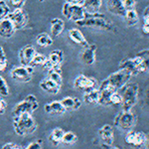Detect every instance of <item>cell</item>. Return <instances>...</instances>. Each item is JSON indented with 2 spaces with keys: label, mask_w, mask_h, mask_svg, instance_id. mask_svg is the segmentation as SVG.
Segmentation results:
<instances>
[{
  "label": "cell",
  "mask_w": 149,
  "mask_h": 149,
  "mask_svg": "<svg viewBox=\"0 0 149 149\" xmlns=\"http://www.w3.org/2000/svg\"><path fill=\"white\" fill-rule=\"evenodd\" d=\"M148 56L149 50L144 49L142 51L138 52L134 58L131 59H125L119 63L118 69L125 70L129 72L131 76L144 73L148 71Z\"/></svg>",
  "instance_id": "cell-1"
},
{
  "label": "cell",
  "mask_w": 149,
  "mask_h": 149,
  "mask_svg": "<svg viewBox=\"0 0 149 149\" xmlns=\"http://www.w3.org/2000/svg\"><path fill=\"white\" fill-rule=\"evenodd\" d=\"M76 24L81 27L97 28L104 31H115V27L111 21H109L103 14H100L98 12L93 14L86 13L85 17L76 22Z\"/></svg>",
  "instance_id": "cell-2"
},
{
  "label": "cell",
  "mask_w": 149,
  "mask_h": 149,
  "mask_svg": "<svg viewBox=\"0 0 149 149\" xmlns=\"http://www.w3.org/2000/svg\"><path fill=\"white\" fill-rule=\"evenodd\" d=\"M139 86L136 83H126L118 90L121 97V107L124 111H130L138 100Z\"/></svg>",
  "instance_id": "cell-3"
},
{
  "label": "cell",
  "mask_w": 149,
  "mask_h": 149,
  "mask_svg": "<svg viewBox=\"0 0 149 149\" xmlns=\"http://www.w3.org/2000/svg\"><path fill=\"white\" fill-rule=\"evenodd\" d=\"M13 127L16 134L26 136L32 134L37 129V123L32 114L24 113L18 116H13Z\"/></svg>",
  "instance_id": "cell-4"
},
{
  "label": "cell",
  "mask_w": 149,
  "mask_h": 149,
  "mask_svg": "<svg viewBox=\"0 0 149 149\" xmlns=\"http://www.w3.org/2000/svg\"><path fill=\"white\" fill-rule=\"evenodd\" d=\"M131 74L129 72L125 70H119L115 73L109 74L105 80L102 81L100 84V88H109L112 91H118L121 86H123L126 83H128L131 78Z\"/></svg>",
  "instance_id": "cell-5"
},
{
  "label": "cell",
  "mask_w": 149,
  "mask_h": 149,
  "mask_svg": "<svg viewBox=\"0 0 149 149\" xmlns=\"http://www.w3.org/2000/svg\"><path fill=\"white\" fill-rule=\"evenodd\" d=\"M38 107H39V102L35 95H28L23 100L15 105V107L12 110V115L18 116L24 113L32 114L36 109H38Z\"/></svg>",
  "instance_id": "cell-6"
},
{
  "label": "cell",
  "mask_w": 149,
  "mask_h": 149,
  "mask_svg": "<svg viewBox=\"0 0 149 149\" xmlns=\"http://www.w3.org/2000/svg\"><path fill=\"white\" fill-rule=\"evenodd\" d=\"M137 122V117L134 113H132L131 110L130 111H122L118 112L116 114V116L114 117L113 124L115 127L121 129V130H131L134 127V125Z\"/></svg>",
  "instance_id": "cell-7"
},
{
  "label": "cell",
  "mask_w": 149,
  "mask_h": 149,
  "mask_svg": "<svg viewBox=\"0 0 149 149\" xmlns=\"http://www.w3.org/2000/svg\"><path fill=\"white\" fill-rule=\"evenodd\" d=\"M62 14H63L64 17H66V19L76 23L85 17L86 11L83 8V6L74 5V4L65 2L63 4V7H62Z\"/></svg>",
  "instance_id": "cell-8"
},
{
  "label": "cell",
  "mask_w": 149,
  "mask_h": 149,
  "mask_svg": "<svg viewBox=\"0 0 149 149\" xmlns=\"http://www.w3.org/2000/svg\"><path fill=\"white\" fill-rule=\"evenodd\" d=\"M124 141L131 147L139 149L143 147L147 142V136L142 131L128 130L124 136Z\"/></svg>",
  "instance_id": "cell-9"
},
{
  "label": "cell",
  "mask_w": 149,
  "mask_h": 149,
  "mask_svg": "<svg viewBox=\"0 0 149 149\" xmlns=\"http://www.w3.org/2000/svg\"><path fill=\"white\" fill-rule=\"evenodd\" d=\"M34 74V68L30 66L16 67L11 71L10 76L13 80L20 83H29Z\"/></svg>",
  "instance_id": "cell-10"
},
{
  "label": "cell",
  "mask_w": 149,
  "mask_h": 149,
  "mask_svg": "<svg viewBox=\"0 0 149 149\" xmlns=\"http://www.w3.org/2000/svg\"><path fill=\"white\" fill-rule=\"evenodd\" d=\"M7 18L12 22L16 31L24 28L28 23V14L27 12L24 11L23 8L10 11L7 15Z\"/></svg>",
  "instance_id": "cell-11"
},
{
  "label": "cell",
  "mask_w": 149,
  "mask_h": 149,
  "mask_svg": "<svg viewBox=\"0 0 149 149\" xmlns=\"http://www.w3.org/2000/svg\"><path fill=\"white\" fill-rule=\"evenodd\" d=\"M97 81L95 78H91V77H86L85 74H80L78 76L74 81V88L79 91H88L92 88H97Z\"/></svg>",
  "instance_id": "cell-12"
},
{
  "label": "cell",
  "mask_w": 149,
  "mask_h": 149,
  "mask_svg": "<svg viewBox=\"0 0 149 149\" xmlns=\"http://www.w3.org/2000/svg\"><path fill=\"white\" fill-rule=\"evenodd\" d=\"M64 61V53L61 50H53L47 57L45 63L43 64L44 69L47 71L55 68H60Z\"/></svg>",
  "instance_id": "cell-13"
},
{
  "label": "cell",
  "mask_w": 149,
  "mask_h": 149,
  "mask_svg": "<svg viewBox=\"0 0 149 149\" xmlns=\"http://www.w3.org/2000/svg\"><path fill=\"white\" fill-rule=\"evenodd\" d=\"M36 50L32 45H26L19 51V61L22 66H29L30 62L32 61L33 57L36 54Z\"/></svg>",
  "instance_id": "cell-14"
},
{
  "label": "cell",
  "mask_w": 149,
  "mask_h": 149,
  "mask_svg": "<svg viewBox=\"0 0 149 149\" xmlns=\"http://www.w3.org/2000/svg\"><path fill=\"white\" fill-rule=\"evenodd\" d=\"M95 52L97 46L95 44H90L88 47L84 48V51L81 53V61L86 66H92L95 62Z\"/></svg>",
  "instance_id": "cell-15"
},
{
  "label": "cell",
  "mask_w": 149,
  "mask_h": 149,
  "mask_svg": "<svg viewBox=\"0 0 149 149\" xmlns=\"http://www.w3.org/2000/svg\"><path fill=\"white\" fill-rule=\"evenodd\" d=\"M68 36L72 42L79 45V46H81V48H86L90 45V43L86 39V37L84 36L83 33H81V31L78 28L70 29L68 32Z\"/></svg>",
  "instance_id": "cell-16"
},
{
  "label": "cell",
  "mask_w": 149,
  "mask_h": 149,
  "mask_svg": "<svg viewBox=\"0 0 149 149\" xmlns=\"http://www.w3.org/2000/svg\"><path fill=\"white\" fill-rule=\"evenodd\" d=\"M98 135L100 139L102 140V143L111 145L114 141V134H113V128L109 124H104L98 129Z\"/></svg>",
  "instance_id": "cell-17"
},
{
  "label": "cell",
  "mask_w": 149,
  "mask_h": 149,
  "mask_svg": "<svg viewBox=\"0 0 149 149\" xmlns=\"http://www.w3.org/2000/svg\"><path fill=\"white\" fill-rule=\"evenodd\" d=\"M15 28L13 24L8 18H4L0 20V37L4 39H9L15 33Z\"/></svg>",
  "instance_id": "cell-18"
},
{
  "label": "cell",
  "mask_w": 149,
  "mask_h": 149,
  "mask_svg": "<svg viewBox=\"0 0 149 149\" xmlns=\"http://www.w3.org/2000/svg\"><path fill=\"white\" fill-rule=\"evenodd\" d=\"M107 8L110 14L119 17H123L125 13L121 0H107Z\"/></svg>",
  "instance_id": "cell-19"
},
{
  "label": "cell",
  "mask_w": 149,
  "mask_h": 149,
  "mask_svg": "<svg viewBox=\"0 0 149 149\" xmlns=\"http://www.w3.org/2000/svg\"><path fill=\"white\" fill-rule=\"evenodd\" d=\"M62 105L64 107V109H66V111H73V110H77L81 107V100L78 97H66L62 98L61 100Z\"/></svg>",
  "instance_id": "cell-20"
},
{
  "label": "cell",
  "mask_w": 149,
  "mask_h": 149,
  "mask_svg": "<svg viewBox=\"0 0 149 149\" xmlns=\"http://www.w3.org/2000/svg\"><path fill=\"white\" fill-rule=\"evenodd\" d=\"M39 86L44 92L51 93V95H57L60 92V90H61V86H59L58 84H56L55 81H53L52 80H50L48 78L41 81Z\"/></svg>",
  "instance_id": "cell-21"
},
{
  "label": "cell",
  "mask_w": 149,
  "mask_h": 149,
  "mask_svg": "<svg viewBox=\"0 0 149 149\" xmlns=\"http://www.w3.org/2000/svg\"><path fill=\"white\" fill-rule=\"evenodd\" d=\"M44 109L49 114H63L66 112V109H64L60 100H53L51 102L46 103Z\"/></svg>",
  "instance_id": "cell-22"
},
{
  "label": "cell",
  "mask_w": 149,
  "mask_h": 149,
  "mask_svg": "<svg viewBox=\"0 0 149 149\" xmlns=\"http://www.w3.org/2000/svg\"><path fill=\"white\" fill-rule=\"evenodd\" d=\"M102 5V0H84L83 8L86 13H97Z\"/></svg>",
  "instance_id": "cell-23"
},
{
  "label": "cell",
  "mask_w": 149,
  "mask_h": 149,
  "mask_svg": "<svg viewBox=\"0 0 149 149\" xmlns=\"http://www.w3.org/2000/svg\"><path fill=\"white\" fill-rule=\"evenodd\" d=\"M100 100V90L97 88L86 91L84 95V102L88 104H95Z\"/></svg>",
  "instance_id": "cell-24"
},
{
  "label": "cell",
  "mask_w": 149,
  "mask_h": 149,
  "mask_svg": "<svg viewBox=\"0 0 149 149\" xmlns=\"http://www.w3.org/2000/svg\"><path fill=\"white\" fill-rule=\"evenodd\" d=\"M51 35L52 37H58L62 34L65 29V22L61 18H53L51 20Z\"/></svg>",
  "instance_id": "cell-25"
},
{
  "label": "cell",
  "mask_w": 149,
  "mask_h": 149,
  "mask_svg": "<svg viewBox=\"0 0 149 149\" xmlns=\"http://www.w3.org/2000/svg\"><path fill=\"white\" fill-rule=\"evenodd\" d=\"M123 18H124V20H125L127 26H129V27L136 25V24L138 23V21H139L138 13L136 12L135 9L125 10V13H124Z\"/></svg>",
  "instance_id": "cell-26"
},
{
  "label": "cell",
  "mask_w": 149,
  "mask_h": 149,
  "mask_svg": "<svg viewBox=\"0 0 149 149\" xmlns=\"http://www.w3.org/2000/svg\"><path fill=\"white\" fill-rule=\"evenodd\" d=\"M48 79L52 80L53 81H55L56 84H58L59 86H62L63 84V76H62V69L60 68H55L51 69L48 71Z\"/></svg>",
  "instance_id": "cell-27"
},
{
  "label": "cell",
  "mask_w": 149,
  "mask_h": 149,
  "mask_svg": "<svg viewBox=\"0 0 149 149\" xmlns=\"http://www.w3.org/2000/svg\"><path fill=\"white\" fill-rule=\"evenodd\" d=\"M64 133H65V131L63 128H61V127H56V128L53 129L51 134H50L49 140L53 143V145L57 146L58 144L61 143L62 137H63Z\"/></svg>",
  "instance_id": "cell-28"
},
{
  "label": "cell",
  "mask_w": 149,
  "mask_h": 149,
  "mask_svg": "<svg viewBox=\"0 0 149 149\" xmlns=\"http://www.w3.org/2000/svg\"><path fill=\"white\" fill-rule=\"evenodd\" d=\"M36 43L40 47H49L53 44V38L47 33H40L36 37Z\"/></svg>",
  "instance_id": "cell-29"
},
{
  "label": "cell",
  "mask_w": 149,
  "mask_h": 149,
  "mask_svg": "<svg viewBox=\"0 0 149 149\" xmlns=\"http://www.w3.org/2000/svg\"><path fill=\"white\" fill-rule=\"evenodd\" d=\"M78 141V136L77 134L73 131H68L65 132L63 137H62L61 143L65 144V145H73Z\"/></svg>",
  "instance_id": "cell-30"
},
{
  "label": "cell",
  "mask_w": 149,
  "mask_h": 149,
  "mask_svg": "<svg viewBox=\"0 0 149 149\" xmlns=\"http://www.w3.org/2000/svg\"><path fill=\"white\" fill-rule=\"evenodd\" d=\"M46 59H47V57L45 56V55L36 53L35 56L33 57L32 61L29 64V66L32 67V68H35V67H38V66H43V64L45 63Z\"/></svg>",
  "instance_id": "cell-31"
},
{
  "label": "cell",
  "mask_w": 149,
  "mask_h": 149,
  "mask_svg": "<svg viewBox=\"0 0 149 149\" xmlns=\"http://www.w3.org/2000/svg\"><path fill=\"white\" fill-rule=\"evenodd\" d=\"M143 33L148 35L149 33V7L147 6L143 11Z\"/></svg>",
  "instance_id": "cell-32"
},
{
  "label": "cell",
  "mask_w": 149,
  "mask_h": 149,
  "mask_svg": "<svg viewBox=\"0 0 149 149\" xmlns=\"http://www.w3.org/2000/svg\"><path fill=\"white\" fill-rule=\"evenodd\" d=\"M10 12V7L4 0H0V20L6 18Z\"/></svg>",
  "instance_id": "cell-33"
},
{
  "label": "cell",
  "mask_w": 149,
  "mask_h": 149,
  "mask_svg": "<svg viewBox=\"0 0 149 149\" xmlns=\"http://www.w3.org/2000/svg\"><path fill=\"white\" fill-rule=\"evenodd\" d=\"M9 95V88L7 85L5 79L2 76H0V95L2 97H7Z\"/></svg>",
  "instance_id": "cell-34"
},
{
  "label": "cell",
  "mask_w": 149,
  "mask_h": 149,
  "mask_svg": "<svg viewBox=\"0 0 149 149\" xmlns=\"http://www.w3.org/2000/svg\"><path fill=\"white\" fill-rule=\"evenodd\" d=\"M121 104V97L118 91H115L109 97V105H118Z\"/></svg>",
  "instance_id": "cell-35"
},
{
  "label": "cell",
  "mask_w": 149,
  "mask_h": 149,
  "mask_svg": "<svg viewBox=\"0 0 149 149\" xmlns=\"http://www.w3.org/2000/svg\"><path fill=\"white\" fill-rule=\"evenodd\" d=\"M26 4V0H8V6L15 9H22Z\"/></svg>",
  "instance_id": "cell-36"
},
{
  "label": "cell",
  "mask_w": 149,
  "mask_h": 149,
  "mask_svg": "<svg viewBox=\"0 0 149 149\" xmlns=\"http://www.w3.org/2000/svg\"><path fill=\"white\" fill-rule=\"evenodd\" d=\"M121 3L124 10H131V9H135L137 1L136 0H121Z\"/></svg>",
  "instance_id": "cell-37"
},
{
  "label": "cell",
  "mask_w": 149,
  "mask_h": 149,
  "mask_svg": "<svg viewBox=\"0 0 149 149\" xmlns=\"http://www.w3.org/2000/svg\"><path fill=\"white\" fill-rule=\"evenodd\" d=\"M43 147V141L41 139H37V140L31 142L26 148L24 149H42Z\"/></svg>",
  "instance_id": "cell-38"
},
{
  "label": "cell",
  "mask_w": 149,
  "mask_h": 149,
  "mask_svg": "<svg viewBox=\"0 0 149 149\" xmlns=\"http://www.w3.org/2000/svg\"><path fill=\"white\" fill-rule=\"evenodd\" d=\"M1 149H24V147L21 145H19V144H17V143L8 142V143L4 144Z\"/></svg>",
  "instance_id": "cell-39"
},
{
  "label": "cell",
  "mask_w": 149,
  "mask_h": 149,
  "mask_svg": "<svg viewBox=\"0 0 149 149\" xmlns=\"http://www.w3.org/2000/svg\"><path fill=\"white\" fill-rule=\"evenodd\" d=\"M6 107H7V102L2 98V97H0V114H3L5 112Z\"/></svg>",
  "instance_id": "cell-40"
},
{
  "label": "cell",
  "mask_w": 149,
  "mask_h": 149,
  "mask_svg": "<svg viewBox=\"0 0 149 149\" xmlns=\"http://www.w3.org/2000/svg\"><path fill=\"white\" fill-rule=\"evenodd\" d=\"M7 59H3V60H0V72H4L7 69Z\"/></svg>",
  "instance_id": "cell-41"
},
{
  "label": "cell",
  "mask_w": 149,
  "mask_h": 149,
  "mask_svg": "<svg viewBox=\"0 0 149 149\" xmlns=\"http://www.w3.org/2000/svg\"><path fill=\"white\" fill-rule=\"evenodd\" d=\"M66 3H70V4H74V5H80L83 6L84 0H65Z\"/></svg>",
  "instance_id": "cell-42"
},
{
  "label": "cell",
  "mask_w": 149,
  "mask_h": 149,
  "mask_svg": "<svg viewBox=\"0 0 149 149\" xmlns=\"http://www.w3.org/2000/svg\"><path fill=\"white\" fill-rule=\"evenodd\" d=\"M100 147L102 149H120L119 147H116V146H113L111 145H109V144H105V143H100Z\"/></svg>",
  "instance_id": "cell-43"
},
{
  "label": "cell",
  "mask_w": 149,
  "mask_h": 149,
  "mask_svg": "<svg viewBox=\"0 0 149 149\" xmlns=\"http://www.w3.org/2000/svg\"><path fill=\"white\" fill-rule=\"evenodd\" d=\"M3 59H7L6 54H5V51H4L3 48L0 46V60H3Z\"/></svg>",
  "instance_id": "cell-44"
},
{
  "label": "cell",
  "mask_w": 149,
  "mask_h": 149,
  "mask_svg": "<svg viewBox=\"0 0 149 149\" xmlns=\"http://www.w3.org/2000/svg\"><path fill=\"white\" fill-rule=\"evenodd\" d=\"M39 2H43V1H45V0H38Z\"/></svg>",
  "instance_id": "cell-45"
}]
</instances>
